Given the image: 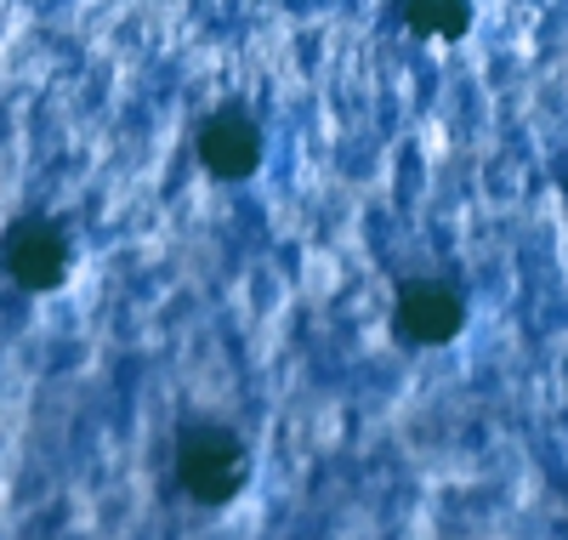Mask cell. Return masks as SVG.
<instances>
[{
  "instance_id": "cell-1",
  "label": "cell",
  "mask_w": 568,
  "mask_h": 540,
  "mask_svg": "<svg viewBox=\"0 0 568 540\" xmlns=\"http://www.w3.org/2000/svg\"><path fill=\"white\" fill-rule=\"evenodd\" d=\"M171 467H176L182 496L194 507H233L251 483V456L240 444V432L222 421H182Z\"/></svg>"
},
{
  "instance_id": "cell-3",
  "label": "cell",
  "mask_w": 568,
  "mask_h": 540,
  "mask_svg": "<svg viewBox=\"0 0 568 540\" xmlns=\"http://www.w3.org/2000/svg\"><path fill=\"white\" fill-rule=\"evenodd\" d=\"M194 154L200 166L216 177V182H251L267 160V137H262V120L240 103H227L216 114L200 120L194 131Z\"/></svg>"
},
{
  "instance_id": "cell-2",
  "label": "cell",
  "mask_w": 568,
  "mask_h": 540,
  "mask_svg": "<svg viewBox=\"0 0 568 540\" xmlns=\"http://www.w3.org/2000/svg\"><path fill=\"white\" fill-rule=\"evenodd\" d=\"M69 262H74V244H69L63 222L40 217V211L18 217L0 233V268H7V279L18 290H34V297L40 290H58L69 279Z\"/></svg>"
},
{
  "instance_id": "cell-5",
  "label": "cell",
  "mask_w": 568,
  "mask_h": 540,
  "mask_svg": "<svg viewBox=\"0 0 568 540\" xmlns=\"http://www.w3.org/2000/svg\"><path fill=\"white\" fill-rule=\"evenodd\" d=\"M398 18L420 40H460L471 29V0H398Z\"/></svg>"
},
{
  "instance_id": "cell-4",
  "label": "cell",
  "mask_w": 568,
  "mask_h": 540,
  "mask_svg": "<svg viewBox=\"0 0 568 540\" xmlns=\"http://www.w3.org/2000/svg\"><path fill=\"white\" fill-rule=\"evenodd\" d=\"M393 330L409 348H444V341H455L466 330V297L449 279H409L398 290Z\"/></svg>"
}]
</instances>
